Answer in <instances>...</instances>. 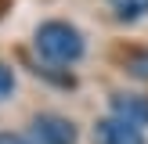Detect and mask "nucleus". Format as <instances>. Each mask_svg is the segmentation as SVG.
I'll list each match as a JSON object with an SVG mask.
<instances>
[{
  "mask_svg": "<svg viewBox=\"0 0 148 144\" xmlns=\"http://www.w3.org/2000/svg\"><path fill=\"white\" fill-rule=\"evenodd\" d=\"M112 115L130 126H148V97H137V94H112Z\"/></svg>",
  "mask_w": 148,
  "mask_h": 144,
  "instance_id": "20e7f679",
  "label": "nucleus"
},
{
  "mask_svg": "<svg viewBox=\"0 0 148 144\" xmlns=\"http://www.w3.org/2000/svg\"><path fill=\"white\" fill-rule=\"evenodd\" d=\"M33 43H36V50H40L47 61H54V65H76L79 58H83V50H87L83 33H79L76 25H69V22H62V18H51V22H43V25H36Z\"/></svg>",
  "mask_w": 148,
  "mask_h": 144,
  "instance_id": "f257e3e1",
  "label": "nucleus"
},
{
  "mask_svg": "<svg viewBox=\"0 0 148 144\" xmlns=\"http://www.w3.org/2000/svg\"><path fill=\"white\" fill-rule=\"evenodd\" d=\"M0 144H29V141L18 137V133H11V130H0Z\"/></svg>",
  "mask_w": 148,
  "mask_h": 144,
  "instance_id": "6e6552de",
  "label": "nucleus"
},
{
  "mask_svg": "<svg viewBox=\"0 0 148 144\" xmlns=\"http://www.w3.org/2000/svg\"><path fill=\"white\" fill-rule=\"evenodd\" d=\"M94 141H98V144H145V137H141L137 126H130V122L108 115V119H98V126H94Z\"/></svg>",
  "mask_w": 148,
  "mask_h": 144,
  "instance_id": "7ed1b4c3",
  "label": "nucleus"
},
{
  "mask_svg": "<svg viewBox=\"0 0 148 144\" xmlns=\"http://www.w3.org/2000/svg\"><path fill=\"white\" fill-rule=\"evenodd\" d=\"M11 94H14V69L0 61V101L11 97Z\"/></svg>",
  "mask_w": 148,
  "mask_h": 144,
  "instance_id": "0eeeda50",
  "label": "nucleus"
},
{
  "mask_svg": "<svg viewBox=\"0 0 148 144\" xmlns=\"http://www.w3.org/2000/svg\"><path fill=\"white\" fill-rule=\"evenodd\" d=\"M123 65H127L130 76L148 79V47H130L127 54H123Z\"/></svg>",
  "mask_w": 148,
  "mask_h": 144,
  "instance_id": "423d86ee",
  "label": "nucleus"
},
{
  "mask_svg": "<svg viewBox=\"0 0 148 144\" xmlns=\"http://www.w3.org/2000/svg\"><path fill=\"white\" fill-rule=\"evenodd\" d=\"M108 7L116 11V18L123 22H137L148 14V0H108Z\"/></svg>",
  "mask_w": 148,
  "mask_h": 144,
  "instance_id": "39448f33",
  "label": "nucleus"
},
{
  "mask_svg": "<svg viewBox=\"0 0 148 144\" xmlns=\"http://www.w3.org/2000/svg\"><path fill=\"white\" fill-rule=\"evenodd\" d=\"M33 137L40 144H76L79 130H76L72 119H65V115H58V112H40L33 119Z\"/></svg>",
  "mask_w": 148,
  "mask_h": 144,
  "instance_id": "f03ea898",
  "label": "nucleus"
}]
</instances>
